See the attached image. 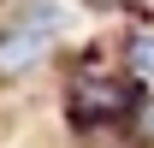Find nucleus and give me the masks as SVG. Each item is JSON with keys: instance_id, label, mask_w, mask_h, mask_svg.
I'll use <instances>...</instances> for the list:
<instances>
[{"instance_id": "1", "label": "nucleus", "mask_w": 154, "mask_h": 148, "mask_svg": "<svg viewBox=\"0 0 154 148\" xmlns=\"http://www.w3.org/2000/svg\"><path fill=\"white\" fill-rule=\"evenodd\" d=\"M136 83L131 77H107V71H83L71 83V119L77 125H107V119H131L136 113Z\"/></svg>"}, {"instance_id": "2", "label": "nucleus", "mask_w": 154, "mask_h": 148, "mask_svg": "<svg viewBox=\"0 0 154 148\" xmlns=\"http://www.w3.org/2000/svg\"><path fill=\"white\" fill-rule=\"evenodd\" d=\"M131 71L154 83V30H136L131 36Z\"/></svg>"}]
</instances>
